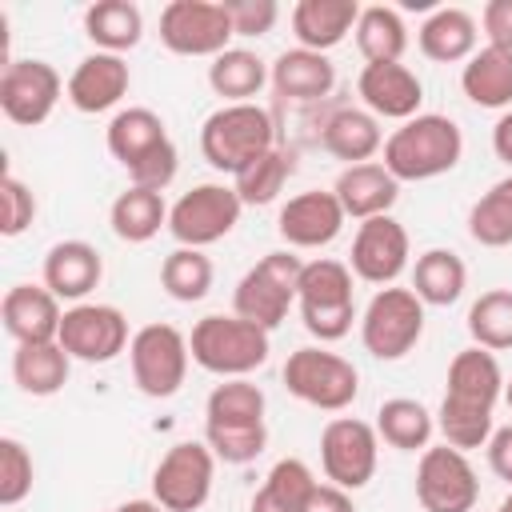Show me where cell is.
Wrapping results in <instances>:
<instances>
[{"instance_id":"obj_18","label":"cell","mask_w":512,"mask_h":512,"mask_svg":"<svg viewBox=\"0 0 512 512\" xmlns=\"http://www.w3.org/2000/svg\"><path fill=\"white\" fill-rule=\"evenodd\" d=\"M344 208L332 188H308L288 196V204L276 216V232L288 248H324L344 228Z\"/></svg>"},{"instance_id":"obj_38","label":"cell","mask_w":512,"mask_h":512,"mask_svg":"<svg viewBox=\"0 0 512 512\" xmlns=\"http://www.w3.org/2000/svg\"><path fill=\"white\" fill-rule=\"evenodd\" d=\"M432 432H436V416L412 396H392L376 412V436L388 448H400V452H416L420 448L424 452L432 444Z\"/></svg>"},{"instance_id":"obj_52","label":"cell","mask_w":512,"mask_h":512,"mask_svg":"<svg viewBox=\"0 0 512 512\" xmlns=\"http://www.w3.org/2000/svg\"><path fill=\"white\" fill-rule=\"evenodd\" d=\"M496 512H512V492H508V496H504V500L496 504Z\"/></svg>"},{"instance_id":"obj_21","label":"cell","mask_w":512,"mask_h":512,"mask_svg":"<svg viewBox=\"0 0 512 512\" xmlns=\"http://www.w3.org/2000/svg\"><path fill=\"white\" fill-rule=\"evenodd\" d=\"M0 320L16 344H48L60 336L64 308L44 284H12L0 300Z\"/></svg>"},{"instance_id":"obj_30","label":"cell","mask_w":512,"mask_h":512,"mask_svg":"<svg viewBox=\"0 0 512 512\" xmlns=\"http://www.w3.org/2000/svg\"><path fill=\"white\" fill-rule=\"evenodd\" d=\"M68 372H72V356L48 340V344H16L12 352V380L24 396H56L64 384H68Z\"/></svg>"},{"instance_id":"obj_43","label":"cell","mask_w":512,"mask_h":512,"mask_svg":"<svg viewBox=\"0 0 512 512\" xmlns=\"http://www.w3.org/2000/svg\"><path fill=\"white\" fill-rule=\"evenodd\" d=\"M32 480H36L32 452L16 436H0V504L16 508L32 492Z\"/></svg>"},{"instance_id":"obj_29","label":"cell","mask_w":512,"mask_h":512,"mask_svg":"<svg viewBox=\"0 0 512 512\" xmlns=\"http://www.w3.org/2000/svg\"><path fill=\"white\" fill-rule=\"evenodd\" d=\"M84 36L96 44V52L124 56L144 40V12L132 0H96L84 8Z\"/></svg>"},{"instance_id":"obj_7","label":"cell","mask_w":512,"mask_h":512,"mask_svg":"<svg viewBox=\"0 0 512 512\" xmlns=\"http://www.w3.org/2000/svg\"><path fill=\"white\" fill-rule=\"evenodd\" d=\"M284 388L320 412H344L360 392V372L352 360L324 344H304L284 360Z\"/></svg>"},{"instance_id":"obj_44","label":"cell","mask_w":512,"mask_h":512,"mask_svg":"<svg viewBox=\"0 0 512 512\" xmlns=\"http://www.w3.org/2000/svg\"><path fill=\"white\" fill-rule=\"evenodd\" d=\"M204 444L224 464H252L268 448V424H260V428H204Z\"/></svg>"},{"instance_id":"obj_3","label":"cell","mask_w":512,"mask_h":512,"mask_svg":"<svg viewBox=\"0 0 512 512\" xmlns=\"http://www.w3.org/2000/svg\"><path fill=\"white\" fill-rule=\"evenodd\" d=\"M276 148V120L264 104H220L200 124V152L216 172L240 176L252 160Z\"/></svg>"},{"instance_id":"obj_16","label":"cell","mask_w":512,"mask_h":512,"mask_svg":"<svg viewBox=\"0 0 512 512\" xmlns=\"http://www.w3.org/2000/svg\"><path fill=\"white\" fill-rule=\"evenodd\" d=\"M56 344L72 356V360H84V364H108L116 360L132 336H128V316L116 308V304H72L64 308V320H60V336Z\"/></svg>"},{"instance_id":"obj_9","label":"cell","mask_w":512,"mask_h":512,"mask_svg":"<svg viewBox=\"0 0 512 512\" xmlns=\"http://www.w3.org/2000/svg\"><path fill=\"white\" fill-rule=\"evenodd\" d=\"M188 336L172 324H144L132 332L128 344V364H132V380L144 396L152 400H168L180 392L184 376H188Z\"/></svg>"},{"instance_id":"obj_54","label":"cell","mask_w":512,"mask_h":512,"mask_svg":"<svg viewBox=\"0 0 512 512\" xmlns=\"http://www.w3.org/2000/svg\"><path fill=\"white\" fill-rule=\"evenodd\" d=\"M112 512H116V508H112Z\"/></svg>"},{"instance_id":"obj_15","label":"cell","mask_w":512,"mask_h":512,"mask_svg":"<svg viewBox=\"0 0 512 512\" xmlns=\"http://www.w3.org/2000/svg\"><path fill=\"white\" fill-rule=\"evenodd\" d=\"M60 96H68V84L48 60L24 56V60H8L0 72V112L20 128L44 124L56 112Z\"/></svg>"},{"instance_id":"obj_5","label":"cell","mask_w":512,"mask_h":512,"mask_svg":"<svg viewBox=\"0 0 512 512\" xmlns=\"http://www.w3.org/2000/svg\"><path fill=\"white\" fill-rule=\"evenodd\" d=\"M296 308H300L304 328H308L320 344L344 340V336L352 332V320H356L352 268H348V264H340V260H332V256L308 260V264H304V272H300Z\"/></svg>"},{"instance_id":"obj_45","label":"cell","mask_w":512,"mask_h":512,"mask_svg":"<svg viewBox=\"0 0 512 512\" xmlns=\"http://www.w3.org/2000/svg\"><path fill=\"white\" fill-rule=\"evenodd\" d=\"M0 200H4V224H0V232L4 236H20L36 220V196H32V188L20 176L8 172L0 180Z\"/></svg>"},{"instance_id":"obj_36","label":"cell","mask_w":512,"mask_h":512,"mask_svg":"<svg viewBox=\"0 0 512 512\" xmlns=\"http://www.w3.org/2000/svg\"><path fill=\"white\" fill-rule=\"evenodd\" d=\"M268 64L252 48H228L208 64V88L224 96V104H248L268 84Z\"/></svg>"},{"instance_id":"obj_32","label":"cell","mask_w":512,"mask_h":512,"mask_svg":"<svg viewBox=\"0 0 512 512\" xmlns=\"http://www.w3.org/2000/svg\"><path fill=\"white\" fill-rule=\"evenodd\" d=\"M316 484L320 480L312 476V468L304 460L284 456V460H276L268 468V476L256 488L248 512H304L308 500H312V492H316Z\"/></svg>"},{"instance_id":"obj_28","label":"cell","mask_w":512,"mask_h":512,"mask_svg":"<svg viewBox=\"0 0 512 512\" xmlns=\"http://www.w3.org/2000/svg\"><path fill=\"white\" fill-rule=\"evenodd\" d=\"M476 40H480L476 16L464 12V8H436L420 24V32H416L420 52L428 60H436V64H460V60H468L476 52Z\"/></svg>"},{"instance_id":"obj_34","label":"cell","mask_w":512,"mask_h":512,"mask_svg":"<svg viewBox=\"0 0 512 512\" xmlns=\"http://www.w3.org/2000/svg\"><path fill=\"white\" fill-rule=\"evenodd\" d=\"M468 288V268L452 248H428L416 256L412 268V292L424 300V308H448L464 296Z\"/></svg>"},{"instance_id":"obj_13","label":"cell","mask_w":512,"mask_h":512,"mask_svg":"<svg viewBox=\"0 0 512 512\" xmlns=\"http://www.w3.org/2000/svg\"><path fill=\"white\" fill-rule=\"evenodd\" d=\"M380 460V436L376 424L356 420V416H332L320 432V468L328 484L344 492H360L376 476Z\"/></svg>"},{"instance_id":"obj_41","label":"cell","mask_w":512,"mask_h":512,"mask_svg":"<svg viewBox=\"0 0 512 512\" xmlns=\"http://www.w3.org/2000/svg\"><path fill=\"white\" fill-rule=\"evenodd\" d=\"M468 336L476 348H488V352L512 348V288H488L472 300Z\"/></svg>"},{"instance_id":"obj_48","label":"cell","mask_w":512,"mask_h":512,"mask_svg":"<svg viewBox=\"0 0 512 512\" xmlns=\"http://www.w3.org/2000/svg\"><path fill=\"white\" fill-rule=\"evenodd\" d=\"M484 452H488V468H492L500 480H508V484H512V424L492 428V436H488Z\"/></svg>"},{"instance_id":"obj_8","label":"cell","mask_w":512,"mask_h":512,"mask_svg":"<svg viewBox=\"0 0 512 512\" xmlns=\"http://www.w3.org/2000/svg\"><path fill=\"white\" fill-rule=\"evenodd\" d=\"M424 336V300L412 288H380L360 316V344L376 360H404Z\"/></svg>"},{"instance_id":"obj_42","label":"cell","mask_w":512,"mask_h":512,"mask_svg":"<svg viewBox=\"0 0 512 512\" xmlns=\"http://www.w3.org/2000/svg\"><path fill=\"white\" fill-rule=\"evenodd\" d=\"M468 236L480 248H508L512 244V176L496 180L468 208Z\"/></svg>"},{"instance_id":"obj_25","label":"cell","mask_w":512,"mask_h":512,"mask_svg":"<svg viewBox=\"0 0 512 512\" xmlns=\"http://www.w3.org/2000/svg\"><path fill=\"white\" fill-rule=\"evenodd\" d=\"M320 144L328 156H336V160H344V168H352V164H368L376 152H384V132L368 108H336L320 124Z\"/></svg>"},{"instance_id":"obj_14","label":"cell","mask_w":512,"mask_h":512,"mask_svg":"<svg viewBox=\"0 0 512 512\" xmlns=\"http://www.w3.org/2000/svg\"><path fill=\"white\" fill-rule=\"evenodd\" d=\"M416 500L424 512H472L480 480L468 456L452 444H428L416 464Z\"/></svg>"},{"instance_id":"obj_39","label":"cell","mask_w":512,"mask_h":512,"mask_svg":"<svg viewBox=\"0 0 512 512\" xmlns=\"http://www.w3.org/2000/svg\"><path fill=\"white\" fill-rule=\"evenodd\" d=\"M292 172H296V156L284 144H276L272 152H264L260 160H252L240 176H232V188H236V196H240L244 208L248 204L260 208V204H272L284 192V184H288Z\"/></svg>"},{"instance_id":"obj_11","label":"cell","mask_w":512,"mask_h":512,"mask_svg":"<svg viewBox=\"0 0 512 512\" xmlns=\"http://www.w3.org/2000/svg\"><path fill=\"white\" fill-rule=\"evenodd\" d=\"M240 196L232 184H196L168 208V232L180 248H208L240 224Z\"/></svg>"},{"instance_id":"obj_37","label":"cell","mask_w":512,"mask_h":512,"mask_svg":"<svg viewBox=\"0 0 512 512\" xmlns=\"http://www.w3.org/2000/svg\"><path fill=\"white\" fill-rule=\"evenodd\" d=\"M356 36V48L368 64H396L408 48V24L396 8L388 4H368L360 8V20L352 28Z\"/></svg>"},{"instance_id":"obj_50","label":"cell","mask_w":512,"mask_h":512,"mask_svg":"<svg viewBox=\"0 0 512 512\" xmlns=\"http://www.w3.org/2000/svg\"><path fill=\"white\" fill-rule=\"evenodd\" d=\"M492 152H496V160H504L512 168V108L492 124Z\"/></svg>"},{"instance_id":"obj_2","label":"cell","mask_w":512,"mask_h":512,"mask_svg":"<svg viewBox=\"0 0 512 512\" xmlns=\"http://www.w3.org/2000/svg\"><path fill=\"white\" fill-rule=\"evenodd\" d=\"M460 156H464V132L452 116L440 112H420L384 140V168L400 184L444 176L460 164Z\"/></svg>"},{"instance_id":"obj_27","label":"cell","mask_w":512,"mask_h":512,"mask_svg":"<svg viewBox=\"0 0 512 512\" xmlns=\"http://www.w3.org/2000/svg\"><path fill=\"white\" fill-rule=\"evenodd\" d=\"M104 140H108L112 160H120L124 172H128V168H136L140 160H148L156 148H164L172 136H168L164 120H160L152 108H140V104H136V108H120V112L108 120Z\"/></svg>"},{"instance_id":"obj_23","label":"cell","mask_w":512,"mask_h":512,"mask_svg":"<svg viewBox=\"0 0 512 512\" xmlns=\"http://www.w3.org/2000/svg\"><path fill=\"white\" fill-rule=\"evenodd\" d=\"M344 216L352 220H372V216H388L392 204L400 200V180L384 168V160H368V164H352L336 176L332 184Z\"/></svg>"},{"instance_id":"obj_26","label":"cell","mask_w":512,"mask_h":512,"mask_svg":"<svg viewBox=\"0 0 512 512\" xmlns=\"http://www.w3.org/2000/svg\"><path fill=\"white\" fill-rule=\"evenodd\" d=\"M360 20V4L356 0H300L292 8V32H296V48H312L324 52L336 48Z\"/></svg>"},{"instance_id":"obj_6","label":"cell","mask_w":512,"mask_h":512,"mask_svg":"<svg viewBox=\"0 0 512 512\" xmlns=\"http://www.w3.org/2000/svg\"><path fill=\"white\" fill-rule=\"evenodd\" d=\"M300 272H304V260L288 248L280 252H268L264 260H256L240 280H236V292H232V312L260 324L264 332L280 328L288 320V308L296 304V288H300Z\"/></svg>"},{"instance_id":"obj_17","label":"cell","mask_w":512,"mask_h":512,"mask_svg":"<svg viewBox=\"0 0 512 512\" xmlns=\"http://www.w3.org/2000/svg\"><path fill=\"white\" fill-rule=\"evenodd\" d=\"M348 268L364 284H380V288L396 284L400 272L408 268V232H404V224L392 212L388 216L360 220V228L352 236Z\"/></svg>"},{"instance_id":"obj_31","label":"cell","mask_w":512,"mask_h":512,"mask_svg":"<svg viewBox=\"0 0 512 512\" xmlns=\"http://www.w3.org/2000/svg\"><path fill=\"white\" fill-rule=\"evenodd\" d=\"M460 88L476 108H508L512 104V52L508 48H476L464 60Z\"/></svg>"},{"instance_id":"obj_10","label":"cell","mask_w":512,"mask_h":512,"mask_svg":"<svg viewBox=\"0 0 512 512\" xmlns=\"http://www.w3.org/2000/svg\"><path fill=\"white\" fill-rule=\"evenodd\" d=\"M216 480V456L204 440H180L172 444L156 472H152V500L164 512H200L212 496Z\"/></svg>"},{"instance_id":"obj_53","label":"cell","mask_w":512,"mask_h":512,"mask_svg":"<svg viewBox=\"0 0 512 512\" xmlns=\"http://www.w3.org/2000/svg\"><path fill=\"white\" fill-rule=\"evenodd\" d=\"M504 404H508V412H512V380L504 384Z\"/></svg>"},{"instance_id":"obj_40","label":"cell","mask_w":512,"mask_h":512,"mask_svg":"<svg viewBox=\"0 0 512 512\" xmlns=\"http://www.w3.org/2000/svg\"><path fill=\"white\" fill-rule=\"evenodd\" d=\"M212 280H216V268L204 256V248H172L160 264V288L180 304L204 300Z\"/></svg>"},{"instance_id":"obj_20","label":"cell","mask_w":512,"mask_h":512,"mask_svg":"<svg viewBox=\"0 0 512 512\" xmlns=\"http://www.w3.org/2000/svg\"><path fill=\"white\" fill-rule=\"evenodd\" d=\"M128 88H132L128 60L112 52H92L68 76V104L84 116H96V112L116 108L128 96Z\"/></svg>"},{"instance_id":"obj_24","label":"cell","mask_w":512,"mask_h":512,"mask_svg":"<svg viewBox=\"0 0 512 512\" xmlns=\"http://www.w3.org/2000/svg\"><path fill=\"white\" fill-rule=\"evenodd\" d=\"M268 84H272L276 96H284V100L316 104V100H324V96L332 92V84H336V64H332L324 52H312V48H284V52L272 60Z\"/></svg>"},{"instance_id":"obj_19","label":"cell","mask_w":512,"mask_h":512,"mask_svg":"<svg viewBox=\"0 0 512 512\" xmlns=\"http://www.w3.org/2000/svg\"><path fill=\"white\" fill-rule=\"evenodd\" d=\"M356 92L364 100V108L376 120H412L420 116L424 104V84L408 64H364L356 76Z\"/></svg>"},{"instance_id":"obj_4","label":"cell","mask_w":512,"mask_h":512,"mask_svg":"<svg viewBox=\"0 0 512 512\" xmlns=\"http://www.w3.org/2000/svg\"><path fill=\"white\" fill-rule=\"evenodd\" d=\"M272 332H264L260 324L244 320V316H224V312H212V316H200L192 324V336H188V352L192 360L220 376V380H236V376H248L256 368L268 364V352H272Z\"/></svg>"},{"instance_id":"obj_49","label":"cell","mask_w":512,"mask_h":512,"mask_svg":"<svg viewBox=\"0 0 512 512\" xmlns=\"http://www.w3.org/2000/svg\"><path fill=\"white\" fill-rule=\"evenodd\" d=\"M304 512H356V504H352V492H344L336 484H316Z\"/></svg>"},{"instance_id":"obj_1","label":"cell","mask_w":512,"mask_h":512,"mask_svg":"<svg viewBox=\"0 0 512 512\" xmlns=\"http://www.w3.org/2000/svg\"><path fill=\"white\" fill-rule=\"evenodd\" d=\"M504 396V372L496 352L488 348H464L452 356L448 364V380H444V400L436 412V428L444 436V444L468 452V448H484L492 436V412Z\"/></svg>"},{"instance_id":"obj_33","label":"cell","mask_w":512,"mask_h":512,"mask_svg":"<svg viewBox=\"0 0 512 512\" xmlns=\"http://www.w3.org/2000/svg\"><path fill=\"white\" fill-rule=\"evenodd\" d=\"M108 224L116 232V240L124 244H148L160 228H168V204L164 192L152 188H124L112 208H108Z\"/></svg>"},{"instance_id":"obj_22","label":"cell","mask_w":512,"mask_h":512,"mask_svg":"<svg viewBox=\"0 0 512 512\" xmlns=\"http://www.w3.org/2000/svg\"><path fill=\"white\" fill-rule=\"evenodd\" d=\"M44 288L56 296V300H72V304H84V296L100 284L104 276V260L96 252V244L88 240H60L48 248L44 256Z\"/></svg>"},{"instance_id":"obj_35","label":"cell","mask_w":512,"mask_h":512,"mask_svg":"<svg viewBox=\"0 0 512 512\" xmlns=\"http://www.w3.org/2000/svg\"><path fill=\"white\" fill-rule=\"evenodd\" d=\"M264 408H268V400H264L260 384H252L248 376L220 380L208 392L204 428H260L264 424Z\"/></svg>"},{"instance_id":"obj_47","label":"cell","mask_w":512,"mask_h":512,"mask_svg":"<svg viewBox=\"0 0 512 512\" xmlns=\"http://www.w3.org/2000/svg\"><path fill=\"white\" fill-rule=\"evenodd\" d=\"M480 28H484L492 48L512 52V0H488L484 12H480Z\"/></svg>"},{"instance_id":"obj_46","label":"cell","mask_w":512,"mask_h":512,"mask_svg":"<svg viewBox=\"0 0 512 512\" xmlns=\"http://www.w3.org/2000/svg\"><path fill=\"white\" fill-rule=\"evenodd\" d=\"M232 32L236 36H268L280 20V4L276 0H224Z\"/></svg>"},{"instance_id":"obj_12","label":"cell","mask_w":512,"mask_h":512,"mask_svg":"<svg viewBox=\"0 0 512 512\" xmlns=\"http://www.w3.org/2000/svg\"><path fill=\"white\" fill-rule=\"evenodd\" d=\"M224 0H172L160 8V44L176 56H220L232 48Z\"/></svg>"},{"instance_id":"obj_51","label":"cell","mask_w":512,"mask_h":512,"mask_svg":"<svg viewBox=\"0 0 512 512\" xmlns=\"http://www.w3.org/2000/svg\"><path fill=\"white\" fill-rule=\"evenodd\" d=\"M116 512H164V508H160V504L148 496V500H128V504H120Z\"/></svg>"}]
</instances>
